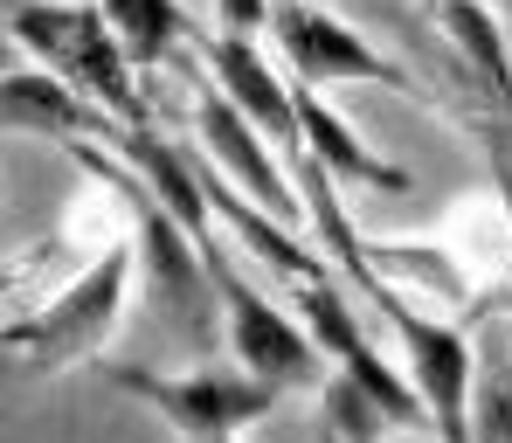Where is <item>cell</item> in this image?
Masks as SVG:
<instances>
[{"label": "cell", "instance_id": "obj_9", "mask_svg": "<svg viewBox=\"0 0 512 443\" xmlns=\"http://www.w3.org/2000/svg\"><path fill=\"white\" fill-rule=\"evenodd\" d=\"M423 21L450 42L457 70H464V90L485 104V139L499 132V104L512 111V28L499 21L492 0H423Z\"/></svg>", "mask_w": 512, "mask_h": 443}, {"label": "cell", "instance_id": "obj_7", "mask_svg": "<svg viewBox=\"0 0 512 443\" xmlns=\"http://www.w3.org/2000/svg\"><path fill=\"white\" fill-rule=\"evenodd\" d=\"M291 305H298V319L312 326V340L326 347L333 374L360 381V388H367V395L395 416V430H402V437H429V402H423V388L409 381V367H395V360L374 347V333L353 319V305L340 298V284H333V277H305V284H291Z\"/></svg>", "mask_w": 512, "mask_h": 443}, {"label": "cell", "instance_id": "obj_6", "mask_svg": "<svg viewBox=\"0 0 512 443\" xmlns=\"http://www.w3.org/2000/svg\"><path fill=\"white\" fill-rule=\"evenodd\" d=\"M270 42H277V56H284L291 77H305V84H319V90L381 84V90H402V97H423V84L395 56H381L360 28H346L326 0H277L270 7Z\"/></svg>", "mask_w": 512, "mask_h": 443}, {"label": "cell", "instance_id": "obj_2", "mask_svg": "<svg viewBox=\"0 0 512 443\" xmlns=\"http://www.w3.org/2000/svg\"><path fill=\"white\" fill-rule=\"evenodd\" d=\"M7 28L42 70L70 77L118 125H153V97L139 90V63L125 56L104 0H28V7H14Z\"/></svg>", "mask_w": 512, "mask_h": 443}, {"label": "cell", "instance_id": "obj_4", "mask_svg": "<svg viewBox=\"0 0 512 443\" xmlns=\"http://www.w3.org/2000/svg\"><path fill=\"white\" fill-rule=\"evenodd\" d=\"M111 388L146 402L167 430H180L187 443L243 437L250 423H263L284 388L263 381L250 367H187V374H160V367H111Z\"/></svg>", "mask_w": 512, "mask_h": 443}, {"label": "cell", "instance_id": "obj_19", "mask_svg": "<svg viewBox=\"0 0 512 443\" xmlns=\"http://www.w3.org/2000/svg\"><path fill=\"white\" fill-rule=\"evenodd\" d=\"M215 443H236V437H215Z\"/></svg>", "mask_w": 512, "mask_h": 443}, {"label": "cell", "instance_id": "obj_1", "mask_svg": "<svg viewBox=\"0 0 512 443\" xmlns=\"http://www.w3.org/2000/svg\"><path fill=\"white\" fill-rule=\"evenodd\" d=\"M132 277H139V243H132V236H111L49 305H35L28 319H14V326L0 333L7 354L21 360L28 374H63V367L97 360L111 347L125 305H132Z\"/></svg>", "mask_w": 512, "mask_h": 443}, {"label": "cell", "instance_id": "obj_12", "mask_svg": "<svg viewBox=\"0 0 512 443\" xmlns=\"http://www.w3.org/2000/svg\"><path fill=\"white\" fill-rule=\"evenodd\" d=\"M0 125L77 146V139H104L111 132V111L97 97H84L70 77H56V70H7L0 77Z\"/></svg>", "mask_w": 512, "mask_h": 443}, {"label": "cell", "instance_id": "obj_15", "mask_svg": "<svg viewBox=\"0 0 512 443\" xmlns=\"http://www.w3.org/2000/svg\"><path fill=\"white\" fill-rule=\"evenodd\" d=\"M270 7H277V0H215V28H229V35H263V28H270Z\"/></svg>", "mask_w": 512, "mask_h": 443}, {"label": "cell", "instance_id": "obj_11", "mask_svg": "<svg viewBox=\"0 0 512 443\" xmlns=\"http://www.w3.org/2000/svg\"><path fill=\"white\" fill-rule=\"evenodd\" d=\"M291 104H298V146H305L326 174L340 180V187H374V194H409V187H416L409 167L381 160V153L346 125L340 104H326V90H319V84L291 77Z\"/></svg>", "mask_w": 512, "mask_h": 443}, {"label": "cell", "instance_id": "obj_18", "mask_svg": "<svg viewBox=\"0 0 512 443\" xmlns=\"http://www.w3.org/2000/svg\"><path fill=\"white\" fill-rule=\"evenodd\" d=\"M0 333H7V326H0ZM0 360H7V340H0Z\"/></svg>", "mask_w": 512, "mask_h": 443}, {"label": "cell", "instance_id": "obj_3", "mask_svg": "<svg viewBox=\"0 0 512 443\" xmlns=\"http://www.w3.org/2000/svg\"><path fill=\"white\" fill-rule=\"evenodd\" d=\"M77 160L90 167V180H104L118 201H125V215H132V243H139V270L153 277V291H160V312L180 319L187 333H208V305H215V277H208V257H201V243L180 229V215H173L167 201L146 187V180L132 174L111 146H97V139H77L70 146Z\"/></svg>", "mask_w": 512, "mask_h": 443}, {"label": "cell", "instance_id": "obj_16", "mask_svg": "<svg viewBox=\"0 0 512 443\" xmlns=\"http://www.w3.org/2000/svg\"><path fill=\"white\" fill-rule=\"evenodd\" d=\"M21 56H28V49L14 42V28H0V77H7V70H21Z\"/></svg>", "mask_w": 512, "mask_h": 443}, {"label": "cell", "instance_id": "obj_17", "mask_svg": "<svg viewBox=\"0 0 512 443\" xmlns=\"http://www.w3.org/2000/svg\"><path fill=\"white\" fill-rule=\"evenodd\" d=\"M319 443H346V437H340V430H326V437H319Z\"/></svg>", "mask_w": 512, "mask_h": 443}, {"label": "cell", "instance_id": "obj_10", "mask_svg": "<svg viewBox=\"0 0 512 443\" xmlns=\"http://www.w3.org/2000/svg\"><path fill=\"white\" fill-rule=\"evenodd\" d=\"M194 49L208 56V77L222 84V97H236V104L250 111L256 125H263V139H270V146H284V153H298V104H291V70L277 77V63L256 49V35H229V28H215V35H194Z\"/></svg>", "mask_w": 512, "mask_h": 443}, {"label": "cell", "instance_id": "obj_8", "mask_svg": "<svg viewBox=\"0 0 512 443\" xmlns=\"http://www.w3.org/2000/svg\"><path fill=\"white\" fill-rule=\"evenodd\" d=\"M194 125H201V153L236 180L250 201H263L270 215H284L291 229H312V208H305V194H298L291 180L277 174V153H270L263 125H256L236 97H222L215 77H208V84H194Z\"/></svg>", "mask_w": 512, "mask_h": 443}, {"label": "cell", "instance_id": "obj_5", "mask_svg": "<svg viewBox=\"0 0 512 443\" xmlns=\"http://www.w3.org/2000/svg\"><path fill=\"white\" fill-rule=\"evenodd\" d=\"M208 277H215V298H222V312H229L236 367H250V374H263V381H277L284 395H291V388H326L333 360H326V347L312 340V326L298 319L291 298L277 305L270 291H256L250 277L236 270L229 250L208 264Z\"/></svg>", "mask_w": 512, "mask_h": 443}, {"label": "cell", "instance_id": "obj_14", "mask_svg": "<svg viewBox=\"0 0 512 443\" xmlns=\"http://www.w3.org/2000/svg\"><path fill=\"white\" fill-rule=\"evenodd\" d=\"M471 437L478 443H512V374H478V395H471Z\"/></svg>", "mask_w": 512, "mask_h": 443}, {"label": "cell", "instance_id": "obj_13", "mask_svg": "<svg viewBox=\"0 0 512 443\" xmlns=\"http://www.w3.org/2000/svg\"><path fill=\"white\" fill-rule=\"evenodd\" d=\"M104 14H111V28H118V42H125V56L139 63V70H160L173 63L180 49H194V21H187V7L180 0H104Z\"/></svg>", "mask_w": 512, "mask_h": 443}]
</instances>
